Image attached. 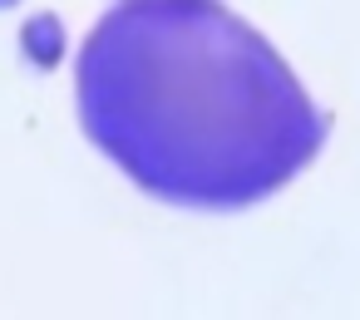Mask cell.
<instances>
[{"instance_id":"cell-1","label":"cell","mask_w":360,"mask_h":320,"mask_svg":"<svg viewBox=\"0 0 360 320\" xmlns=\"http://www.w3.org/2000/svg\"><path fill=\"white\" fill-rule=\"evenodd\" d=\"M89 143L148 197L237 212L281 192L330 124L291 65L217 0H119L75 60Z\"/></svg>"},{"instance_id":"cell-2","label":"cell","mask_w":360,"mask_h":320,"mask_svg":"<svg viewBox=\"0 0 360 320\" xmlns=\"http://www.w3.org/2000/svg\"><path fill=\"white\" fill-rule=\"evenodd\" d=\"M25 50L35 55V60H55V20L50 15H40V20H30V30H25Z\"/></svg>"},{"instance_id":"cell-3","label":"cell","mask_w":360,"mask_h":320,"mask_svg":"<svg viewBox=\"0 0 360 320\" xmlns=\"http://www.w3.org/2000/svg\"><path fill=\"white\" fill-rule=\"evenodd\" d=\"M6 6H15V0H0V11H6Z\"/></svg>"}]
</instances>
